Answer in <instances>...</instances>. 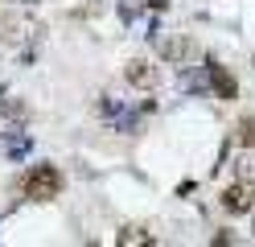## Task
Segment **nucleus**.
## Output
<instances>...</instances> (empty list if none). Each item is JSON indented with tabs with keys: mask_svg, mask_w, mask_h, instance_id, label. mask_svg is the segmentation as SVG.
<instances>
[{
	"mask_svg": "<svg viewBox=\"0 0 255 247\" xmlns=\"http://www.w3.org/2000/svg\"><path fill=\"white\" fill-rule=\"evenodd\" d=\"M33 25L25 21V16H4V21H0V37L4 41H25V37H33Z\"/></svg>",
	"mask_w": 255,
	"mask_h": 247,
	"instance_id": "0eeeda50",
	"label": "nucleus"
},
{
	"mask_svg": "<svg viewBox=\"0 0 255 247\" xmlns=\"http://www.w3.org/2000/svg\"><path fill=\"white\" fill-rule=\"evenodd\" d=\"M222 210L227 214H251L255 210V177H243V181H235V186L222 190Z\"/></svg>",
	"mask_w": 255,
	"mask_h": 247,
	"instance_id": "7ed1b4c3",
	"label": "nucleus"
},
{
	"mask_svg": "<svg viewBox=\"0 0 255 247\" xmlns=\"http://www.w3.org/2000/svg\"><path fill=\"white\" fill-rule=\"evenodd\" d=\"M156 54L169 66H189L198 58V41L185 37V33H169V37H156Z\"/></svg>",
	"mask_w": 255,
	"mask_h": 247,
	"instance_id": "f03ea898",
	"label": "nucleus"
},
{
	"mask_svg": "<svg viewBox=\"0 0 255 247\" xmlns=\"http://www.w3.org/2000/svg\"><path fill=\"white\" fill-rule=\"evenodd\" d=\"M25 4H37V0H25Z\"/></svg>",
	"mask_w": 255,
	"mask_h": 247,
	"instance_id": "9b49d317",
	"label": "nucleus"
},
{
	"mask_svg": "<svg viewBox=\"0 0 255 247\" xmlns=\"http://www.w3.org/2000/svg\"><path fill=\"white\" fill-rule=\"evenodd\" d=\"M116 243H120V247H132V243H152V235H148L144 227H124L120 235H116Z\"/></svg>",
	"mask_w": 255,
	"mask_h": 247,
	"instance_id": "6e6552de",
	"label": "nucleus"
},
{
	"mask_svg": "<svg viewBox=\"0 0 255 247\" xmlns=\"http://www.w3.org/2000/svg\"><path fill=\"white\" fill-rule=\"evenodd\" d=\"M235 140H239V144H247V148H255V120H251V115L235 128Z\"/></svg>",
	"mask_w": 255,
	"mask_h": 247,
	"instance_id": "1a4fd4ad",
	"label": "nucleus"
},
{
	"mask_svg": "<svg viewBox=\"0 0 255 247\" xmlns=\"http://www.w3.org/2000/svg\"><path fill=\"white\" fill-rule=\"evenodd\" d=\"M206 87H210V95L214 99H222V103H231V99H239V82H235V74L227 70L222 62H206Z\"/></svg>",
	"mask_w": 255,
	"mask_h": 247,
	"instance_id": "20e7f679",
	"label": "nucleus"
},
{
	"mask_svg": "<svg viewBox=\"0 0 255 247\" xmlns=\"http://www.w3.org/2000/svg\"><path fill=\"white\" fill-rule=\"evenodd\" d=\"M124 82L136 87V91H152L156 82H161V66H152L148 58H132L124 66Z\"/></svg>",
	"mask_w": 255,
	"mask_h": 247,
	"instance_id": "39448f33",
	"label": "nucleus"
},
{
	"mask_svg": "<svg viewBox=\"0 0 255 247\" xmlns=\"http://www.w3.org/2000/svg\"><path fill=\"white\" fill-rule=\"evenodd\" d=\"M0 148H4L8 161H25L29 153H33V136H29L25 128H4L0 132Z\"/></svg>",
	"mask_w": 255,
	"mask_h": 247,
	"instance_id": "423d86ee",
	"label": "nucleus"
},
{
	"mask_svg": "<svg viewBox=\"0 0 255 247\" xmlns=\"http://www.w3.org/2000/svg\"><path fill=\"white\" fill-rule=\"evenodd\" d=\"M4 115H8V120H29V103H21V99H8V103H4Z\"/></svg>",
	"mask_w": 255,
	"mask_h": 247,
	"instance_id": "9d476101",
	"label": "nucleus"
},
{
	"mask_svg": "<svg viewBox=\"0 0 255 247\" xmlns=\"http://www.w3.org/2000/svg\"><path fill=\"white\" fill-rule=\"evenodd\" d=\"M62 186H66V177H62L58 165H33V169L25 173V181H21L29 202H54L62 194Z\"/></svg>",
	"mask_w": 255,
	"mask_h": 247,
	"instance_id": "f257e3e1",
	"label": "nucleus"
}]
</instances>
